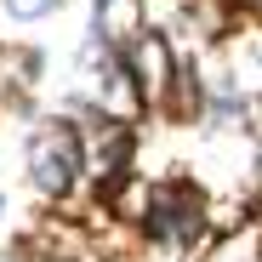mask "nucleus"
Segmentation results:
<instances>
[{"instance_id": "nucleus-1", "label": "nucleus", "mask_w": 262, "mask_h": 262, "mask_svg": "<svg viewBox=\"0 0 262 262\" xmlns=\"http://www.w3.org/2000/svg\"><path fill=\"white\" fill-rule=\"evenodd\" d=\"M205 223H211V205H205V194H200L194 183L171 177V183H160V188L148 194L143 234H148L154 245H165V251H183V245H194V239L205 234Z\"/></svg>"}, {"instance_id": "nucleus-5", "label": "nucleus", "mask_w": 262, "mask_h": 262, "mask_svg": "<svg viewBox=\"0 0 262 262\" xmlns=\"http://www.w3.org/2000/svg\"><path fill=\"white\" fill-rule=\"evenodd\" d=\"M205 262H262V239H256L251 228H239V234H228L223 245H216Z\"/></svg>"}, {"instance_id": "nucleus-2", "label": "nucleus", "mask_w": 262, "mask_h": 262, "mask_svg": "<svg viewBox=\"0 0 262 262\" xmlns=\"http://www.w3.org/2000/svg\"><path fill=\"white\" fill-rule=\"evenodd\" d=\"M29 183L46 200H63L80 183V131L69 120H46L29 137Z\"/></svg>"}, {"instance_id": "nucleus-7", "label": "nucleus", "mask_w": 262, "mask_h": 262, "mask_svg": "<svg viewBox=\"0 0 262 262\" xmlns=\"http://www.w3.org/2000/svg\"><path fill=\"white\" fill-rule=\"evenodd\" d=\"M239 6H251V12H262V0H239Z\"/></svg>"}, {"instance_id": "nucleus-6", "label": "nucleus", "mask_w": 262, "mask_h": 262, "mask_svg": "<svg viewBox=\"0 0 262 262\" xmlns=\"http://www.w3.org/2000/svg\"><path fill=\"white\" fill-rule=\"evenodd\" d=\"M57 6V0H6V12L17 17V23H34V17H46Z\"/></svg>"}, {"instance_id": "nucleus-3", "label": "nucleus", "mask_w": 262, "mask_h": 262, "mask_svg": "<svg viewBox=\"0 0 262 262\" xmlns=\"http://www.w3.org/2000/svg\"><path fill=\"white\" fill-rule=\"evenodd\" d=\"M120 57H125L131 85H137V103H143V108H165V103H171V85H177V69H183L177 52H171V40H165L160 29H137Z\"/></svg>"}, {"instance_id": "nucleus-4", "label": "nucleus", "mask_w": 262, "mask_h": 262, "mask_svg": "<svg viewBox=\"0 0 262 262\" xmlns=\"http://www.w3.org/2000/svg\"><path fill=\"white\" fill-rule=\"evenodd\" d=\"M0 74L12 80V92H29V85H34V74H40V57H34V52L6 46V52H0Z\"/></svg>"}]
</instances>
